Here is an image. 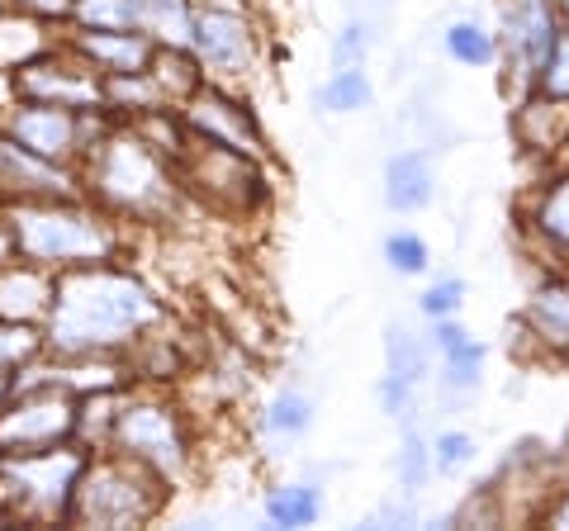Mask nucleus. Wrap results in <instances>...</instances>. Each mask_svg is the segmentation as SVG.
Segmentation results:
<instances>
[{
  "mask_svg": "<svg viewBox=\"0 0 569 531\" xmlns=\"http://www.w3.org/2000/svg\"><path fill=\"white\" fill-rule=\"evenodd\" d=\"M167 323L152 285L119 261L58 271L52 309L43 318V351L52 357H129L138 338Z\"/></svg>",
  "mask_w": 569,
  "mask_h": 531,
  "instance_id": "nucleus-1",
  "label": "nucleus"
},
{
  "mask_svg": "<svg viewBox=\"0 0 569 531\" xmlns=\"http://www.w3.org/2000/svg\"><path fill=\"white\" fill-rule=\"evenodd\" d=\"M81 194L119 223H171L186 204L167 152H157L133 123L114 119L77 162Z\"/></svg>",
  "mask_w": 569,
  "mask_h": 531,
  "instance_id": "nucleus-2",
  "label": "nucleus"
},
{
  "mask_svg": "<svg viewBox=\"0 0 569 531\" xmlns=\"http://www.w3.org/2000/svg\"><path fill=\"white\" fill-rule=\"evenodd\" d=\"M14 238V257L48 271L96 266L123 257V223L91 204L86 194H43V200L0 204Z\"/></svg>",
  "mask_w": 569,
  "mask_h": 531,
  "instance_id": "nucleus-3",
  "label": "nucleus"
},
{
  "mask_svg": "<svg viewBox=\"0 0 569 531\" xmlns=\"http://www.w3.org/2000/svg\"><path fill=\"white\" fill-rule=\"evenodd\" d=\"M171 484L142 460L114 447L86 451V465L71 489L67 527H148L167 508Z\"/></svg>",
  "mask_w": 569,
  "mask_h": 531,
  "instance_id": "nucleus-4",
  "label": "nucleus"
},
{
  "mask_svg": "<svg viewBox=\"0 0 569 531\" xmlns=\"http://www.w3.org/2000/svg\"><path fill=\"white\" fill-rule=\"evenodd\" d=\"M86 447L62 441L48 451H0V522H67Z\"/></svg>",
  "mask_w": 569,
  "mask_h": 531,
  "instance_id": "nucleus-5",
  "label": "nucleus"
},
{
  "mask_svg": "<svg viewBox=\"0 0 569 531\" xmlns=\"http://www.w3.org/2000/svg\"><path fill=\"white\" fill-rule=\"evenodd\" d=\"M110 447L142 460L148 470H157L167 484L186 480L190 460H194V441H190V422L176 409L167 394L157 389H123L114 428H110Z\"/></svg>",
  "mask_w": 569,
  "mask_h": 531,
  "instance_id": "nucleus-6",
  "label": "nucleus"
},
{
  "mask_svg": "<svg viewBox=\"0 0 569 531\" xmlns=\"http://www.w3.org/2000/svg\"><path fill=\"white\" fill-rule=\"evenodd\" d=\"M171 167H176V181H181L186 200H200L213 214H247L266 194V176H261L257 157L219 148L194 133L181 143V152L171 157Z\"/></svg>",
  "mask_w": 569,
  "mask_h": 531,
  "instance_id": "nucleus-7",
  "label": "nucleus"
},
{
  "mask_svg": "<svg viewBox=\"0 0 569 531\" xmlns=\"http://www.w3.org/2000/svg\"><path fill=\"white\" fill-rule=\"evenodd\" d=\"M110 114L104 110H67V104H48V100H14L6 114H0V129H6L14 143L29 148L33 157H43L52 167H71L86 157V148L110 129Z\"/></svg>",
  "mask_w": 569,
  "mask_h": 531,
  "instance_id": "nucleus-8",
  "label": "nucleus"
},
{
  "mask_svg": "<svg viewBox=\"0 0 569 531\" xmlns=\"http://www.w3.org/2000/svg\"><path fill=\"white\" fill-rule=\"evenodd\" d=\"M190 52L200 62L204 81L238 91L257 67V29L242 6H219V0H194V33Z\"/></svg>",
  "mask_w": 569,
  "mask_h": 531,
  "instance_id": "nucleus-9",
  "label": "nucleus"
},
{
  "mask_svg": "<svg viewBox=\"0 0 569 531\" xmlns=\"http://www.w3.org/2000/svg\"><path fill=\"white\" fill-rule=\"evenodd\" d=\"M77 409L81 399L58 384L10 389L0 403V451H48L62 441H77Z\"/></svg>",
  "mask_w": 569,
  "mask_h": 531,
  "instance_id": "nucleus-10",
  "label": "nucleus"
},
{
  "mask_svg": "<svg viewBox=\"0 0 569 531\" xmlns=\"http://www.w3.org/2000/svg\"><path fill=\"white\" fill-rule=\"evenodd\" d=\"M14 91H20V100H48L67 104V110H104V77L67 43V33L58 48H48L43 58L14 72Z\"/></svg>",
  "mask_w": 569,
  "mask_h": 531,
  "instance_id": "nucleus-11",
  "label": "nucleus"
},
{
  "mask_svg": "<svg viewBox=\"0 0 569 531\" xmlns=\"http://www.w3.org/2000/svg\"><path fill=\"white\" fill-rule=\"evenodd\" d=\"M181 119L194 138H209L219 148H233L247 157H266V138L257 129V114L247 110V100H238V91H223V86L204 81L186 104H181Z\"/></svg>",
  "mask_w": 569,
  "mask_h": 531,
  "instance_id": "nucleus-12",
  "label": "nucleus"
},
{
  "mask_svg": "<svg viewBox=\"0 0 569 531\" xmlns=\"http://www.w3.org/2000/svg\"><path fill=\"white\" fill-rule=\"evenodd\" d=\"M503 33H508V58H518L522 77L537 86V77L546 72L550 52L560 43V6L556 0H508L503 10Z\"/></svg>",
  "mask_w": 569,
  "mask_h": 531,
  "instance_id": "nucleus-13",
  "label": "nucleus"
},
{
  "mask_svg": "<svg viewBox=\"0 0 569 531\" xmlns=\"http://www.w3.org/2000/svg\"><path fill=\"white\" fill-rule=\"evenodd\" d=\"M43 194H81V181L71 167H52L33 157L0 129V204L14 200H43Z\"/></svg>",
  "mask_w": 569,
  "mask_h": 531,
  "instance_id": "nucleus-14",
  "label": "nucleus"
},
{
  "mask_svg": "<svg viewBox=\"0 0 569 531\" xmlns=\"http://www.w3.org/2000/svg\"><path fill=\"white\" fill-rule=\"evenodd\" d=\"M52 285H58V271L33 266L24 257H10L0 266V318L43 328V318L52 309Z\"/></svg>",
  "mask_w": 569,
  "mask_h": 531,
  "instance_id": "nucleus-15",
  "label": "nucleus"
},
{
  "mask_svg": "<svg viewBox=\"0 0 569 531\" xmlns=\"http://www.w3.org/2000/svg\"><path fill=\"white\" fill-rule=\"evenodd\" d=\"M67 43L77 48L100 77L148 72V62L157 52L148 33H129V29H67Z\"/></svg>",
  "mask_w": 569,
  "mask_h": 531,
  "instance_id": "nucleus-16",
  "label": "nucleus"
},
{
  "mask_svg": "<svg viewBox=\"0 0 569 531\" xmlns=\"http://www.w3.org/2000/svg\"><path fill=\"white\" fill-rule=\"evenodd\" d=\"M437 194V171L427 148H403L385 162V209L389 214H418Z\"/></svg>",
  "mask_w": 569,
  "mask_h": 531,
  "instance_id": "nucleus-17",
  "label": "nucleus"
},
{
  "mask_svg": "<svg viewBox=\"0 0 569 531\" xmlns=\"http://www.w3.org/2000/svg\"><path fill=\"white\" fill-rule=\"evenodd\" d=\"M62 24H48V20H33L24 10H6L0 6V72H20L24 62L43 58L48 48L62 43V33H52Z\"/></svg>",
  "mask_w": 569,
  "mask_h": 531,
  "instance_id": "nucleus-18",
  "label": "nucleus"
},
{
  "mask_svg": "<svg viewBox=\"0 0 569 531\" xmlns=\"http://www.w3.org/2000/svg\"><path fill=\"white\" fill-rule=\"evenodd\" d=\"M148 77L171 110H181V104L204 86V72H200V62H194L190 48H157L152 62H148Z\"/></svg>",
  "mask_w": 569,
  "mask_h": 531,
  "instance_id": "nucleus-19",
  "label": "nucleus"
},
{
  "mask_svg": "<svg viewBox=\"0 0 569 531\" xmlns=\"http://www.w3.org/2000/svg\"><path fill=\"white\" fill-rule=\"evenodd\" d=\"M313 418H318V403L305 394V389L284 384V389H276V394L266 399V409H261V432L276 437V441H299V437L313 432Z\"/></svg>",
  "mask_w": 569,
  "mask_h": 531,
  "instance_id": "nucleus-20",
  "label": "nucleus"
},
{
  "mask_svg": "<svg viewBox=\"0 0 569 531\" xmlns=\"http://www.w3.org/2000/svg\"><path fill=\"white\" fill-rule=\"evenodd\" d=\"M313 104L323 114H361L376 104V81L366 67H332V77L313 91Z\"/></svg>",
  "mask_w": 569,
  "mask_h": 531,
  "instance_id": "nucleus-21",
  "label": "nucleus"
},
{
  "mask_svg": "<svg viewBox=\"0 0 569 531\" xmlns=\"http://www.w3.org/2000/svg\"><path fill=\"white\" fill-rule=\"evenodd\" d=\"M261 512L271 527H313L323 518V489L318 484H276V489H266Z\"/></svg>",
  "mask_w": 569,
  "mask_h": 531,
  "instance_id": "nucleus-22",
  "label": "nucleus"
},
{
  "mask_svg": "<svg viewBox=\"0 0 569 531\" xmlns=\"http://www.w3.org/2000/svg\"><path fill=\"white\" fill-rule=\"evenodd\" d=\"M527 323L537 328V338L550 347H565L569 351V280H550L531 294V309H527Z\"/></svg>",
  "mask_w": 569,
  "mask_h": 531,
  "instance_id": "nucleus-23",
  "label": "nucleus"
},
{
  "mask_svg": "<svg viewBox=\"0 0 569 531\" xmlns=\"http://www.w3.org/2000/svg\"><path fill=\"white\" fill-rule=\"evenodd\" d=\"M385 370L389 375H403L408 384H422L432 375V347H427V338H418V332L389 323L385 328Z\"/></svg>",
  "mask_w": 569,
  "mask_h": 531,
  "instance_id": "nucleus-24",
  "label": "nucleus"
},
{
  "mask_svg": "<svg viewBox=\"0 0 569 531\" xmlns=\"http://www.w3.org/2000/svg\"><path fill=\"white\" fill-rule=\"evenodd\" d=\"M441 48L460 67H493L498 62V33L485 29L479 20H451L441 29Z\"/></svg>",
  "mask_w": 569,
  "mask_h": 531,
  "instance_id": "nucleus-25",
  "label": "nucleus"
},
{
  "mask_svg": "<svg viewBox=\"0 0 569 531\" xmlns=\"http://www.w3.org/2000/svg\"><path fill=\"white\" fill-rule=\"evenodd\" d=\"M537 233L550 242V252H560L569 261V171H560L556 181L541 190L537 200Z\"/></svg>",
  "mask_w": 569,
  "mask_h": 531,
  "instance_id": "nucleus-26",
  "label": "nucleus"
},
{
  "mask_svg": "<svg viewBox=\"0 0 569 531\" xmlns=\"http://www.w3.org/2000/svg\"><path fill=\"white\" fill-rule=\"evenodd\" d=\"M485 357H489V347L485 342H456L451 351H441V375L437 384L447 389V394H475L479 389V375H485Z\"/></svg>",
  "mask_w": 569,
  "mask_h": 531,
  "instance_id": "nucleus-27",
  "label": "nucleus"
},
{
  "mask_svg": "<svg viewBox=\"0 0 569 531\" xmlns=\"http://www.w3.org/2000/svg\"><path fill=\"white\" fill-rule=\"evenodd\" d=\"M403 441H399V484L403 493H418L427 480H432V447H427V437L413 418H403Z\"/></svg>",
  "mask_w": 569,
  "mask_h": 531,
  "instance_id": "nucleus-28",
  "label": "nucleus"
},
{
  "mask_svg": "<svg viewBox=\"0 0 569 531\" xmlns=\"http://www.w3.org/2000/svg\"><path fill=\"white\" fill-rule=\"evenodd\" d=\"M427 447H432V474H460L479 455V441L460 428H441L437 437H427Z\"/></svg>",
  "mask_w": 569,
  "mask_h": 531,
  "instance_id": "nucleus-29",
  "label": "nucleus"
},
{
  "mask_svg": "<svg viewBox=\"0 0 569 531\" xmlns=\"http://www.w3.org/2000/svg\"><path fill=\"white\" fill-rule=\"evenodd\" d=\"M39 351H43V328L6 323V318H0V370H6V375H14L20 365H29Z\"/></svg>",
  "mask_w": 569,
  "mask_h": 531,
  "instance_id": "nucleus-30",
  "label": "nucleus"
},
{
  "mask_svg": "<svg viewBox=\"0 0 569 531\" xmlns=\"http://www.w3.org/2000/svg\"><path fill=\"white\" fill-rule=\"evenodd\" d=\"M385 266L395 275H427V266H432V252H427V242L418 233H408V228H399V233L385 238Z\"/></svg>",
  "mask_w": 569,
  "mask_h": 531,
  "instance_id": "nucleus-31",
  "label": "nucleus"
},
{
  "mask_svg": "<svg viewBox=\"0 0 569 531\" xmlns=\"http://www.w3.org/2000/svg\"><path fill=\"white\" fill-rule=\"evenodd\" d=\"M460 309H466V280L460 275H441L418 294V313L422 318H456Z\"/></svg>",
  "mask_w": 569,
  "mask_h": 531,
  "instance_id": "nucleus-32",
  "label": "nucleus"
},
{
  "mask_svg": "<svg viewBox=\"0 0 569 531\" xmlns=\"http://www.w3.org/2000/svg\"><path fill=\"white\" fill-rule=\"evenodd\" d=\"M370 43H376L370 20H347L342 29H337V39H332V67H366Z\"/></svg>",
  "mask_w": 569,
  "mask_h": 531,
  "instance_id": "nucleus-33",
  "label": "nucleus"
},
{
  "mask_svg": "<svg viewBox=\"0 0 569 531\" xmlns=\"http://www.w3.org/2000/svg\"><path fill=\"white\" fill-rule=\"evenodd\" d=\"M376 394H380V413H389V418H413V394H418V384H408L403 375H380V384H376Z\"/></svg>",
  "mask_w": 569,
  "mask_h": 531,
  "instance_id": "nucleus-34",
  "label": "nucleus"
},
{
  "mask_svg": "<svg viewBox=\"0 0 569 531\" xmlns=\"http://www.w3.org/2000/svg\"><path fill=\"white\" fill-rule=\"evenodd\" d=\"M537 91H546V96H560V100H569V29L560 33V43H556V52H550L546 72L537 77Z\"/></svg>",
  "mask_w": 569,
  "mask_h": 531,
  "instance_id": "nucleus-35",
  "label": "nucleus"
},
{
  "mask_svg": "<svg viewBox=\"0 0 569 531\" xmlns=\"http://www.w3.org/2000/svg\"><path fill=\"white\" fill-rule=\"evenodd\" d=\"M6 10H24L33 20H48V24H62L67 29V14H71V0H0Z\"/></svg>",
  "mask_w": 569,
  "mask_h": 531,
  "instance_id": "nucleus-36",
  "label": "nucleus"
},
{
  "mask_svg": "<svg viewBox=\"0 0 569 531\" xmlns=\"http://www.w3.org/2000/svg\"><path fill=\"white\" fill-rule=\"evenodd\" d=\"M546 522H550V527H565V531H569V489L560 493V499H556V503H550V508H546Z\"/></svg>",
  "mask_w": 569,
  "mask_h": 531,
  "instance_id": "nucleus-37",
  "label": "nucleus"
},
{
  "mask_svg": "<svg viewBox=\"0 0 569 531\" xmlns=\"http://www.w3.org/2000/svg\"><path fill=\"white\" fill-rule=\"evenodd\" d=\"M413 518H418V512L408 508V503H385V508H380V522H403V527H408Z\"/></svg>",
  "mask_w": 569,
  "mask_h": 531,
  "instance_id": "nucleus-38",
  "label": "nucleus"
},
{
  "mask_svg": "<svg viewBox=\"0 0 569 531\" xmlns=\"http://www.w3.org/2000/svg\"><path fill=\"white\" fill-rule=\"evenodd\" d=\"M14 257V238H10V223H6V209H0V266Z\"/></svg>",
  "mask_w": 569,
  "mask_h": 531,
  "instance_id": "nucleus-39",
  "label": "nucleus"
},
{
  "mask_svg": "<svg viewBox=\"0 0 569 531\" xmlns=\"http://www.w3.org/2000/svg\"><path fill=\"white\" fill-rule=\"evenodd\" d=\"M6 399H10V375L0 370V403H6Z\"/></svg>",
  "mask_w": 569,
  "mask_h": 531,
  "instance_id": "nucleus-40",
  "label": "nucleus"
},
{
  "mask_svg": "<svg viewBox=\"0 0 569 531\" xmlns=\"http://www.w3.org/2000/svg\"><path fill=\"white\" fill-rule=\"evenodd\" d=\"M556 6H560V24L569 29V0H556Z\"/></svg>",
  "mask_w": 569,
  "mask_h": 531,
  "instance_id": "nucleus-41",
  "label": "nucleus"
},
{
  "mask_svg": "<svg viewBox=\"0 0 569 531\" xmlns=\"http://www.w3.org/2000/svg\"><path fill=\"white\" fill-rule=\"evenodd\" d=\"M565 148H569V143H565ZM565 157H569V152H565Z\"/></svg>",
  "mask_w": 569,
  "mask_h": 531,
  "instance_id": "nucleus-42",
  "label": "nucleus"
}]
</instances>
